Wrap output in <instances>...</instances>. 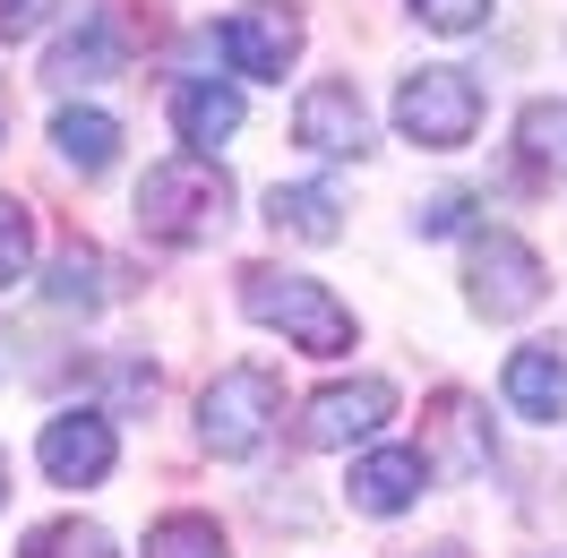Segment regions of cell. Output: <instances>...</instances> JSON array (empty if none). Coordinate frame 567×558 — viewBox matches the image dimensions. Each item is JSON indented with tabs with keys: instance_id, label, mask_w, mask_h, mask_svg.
I'll return each instance as SVG.
<instances>
[{
	"instance_id": "1",
	"label": "cell",
	"mask_w": 567,
	"mask_h": 558,
	"mask_svg": "<svg viewBox=\"0 0 567 558\" xmlns=\"http://www.w3.org/2000/svg\"><path fill=\"white\" fill-rule=\"evenodd\" d=\"M224 224H233V180H224L215 155H164V164L138 180V232H155V241L198 249V241H215Z\"/></svg>"
},
{
	"instance_id": "2",
	"label": "cell",
	"mask_w": 567,
	"mask_h": 558,
	"mask_svg": "<svg viewBox=\"0 0 567 558\" xmlns=\"http://www.w3.org/2000/svg\"><path fill=\"white\" fill-rule=\"evenodd\" d=\"M241 310L258 318V327H276V335H292L301 352H344L353 344V310L327 292V283L310 276H276V267H249L241 276Z\"/></svg>"
},
{
	"instance_id": "3",
	"label": "cell",
	"mask_w": 567,
	"mask_h": 558,
	"mask_svg": "<svg viewBox=\"0 0 567 558\" xmlns=\"http://www.w3.org/2000/svg\"><path fill=\"white\" fill-rule=\"evenodd\" d=\"M395 130H404L413 146H430V155L464 146L473 130H482V86H473V70H447V61L413 70L404 86H395Z\"/></svg>"
},
{
	"instance_id": "4",
	"label": "cell",
	"mask_w": 567,
	"mask_h": 558,
	"mask_svg": "<svg viewBox=\"0 0 567 558\" xmlns=\"http://www.w3.org/2000/svg\"><path fill=\"white\" fill-rule=\"evenodd\" d=\"M276 421H284V386H276V370H258V361L224 370V379L198 395V438H207L215 455H258Z\"/></svg>"
},
{
	"instance_id": "5",
	"label": "cell",
	"mask_w": 567,
	"mask_h": 558,
	"mask_svg": "<svg viewBox=\"0 0 567 558\" xmlns=\"http://www.w3.org/2000/svg\"><path fill=\"white\" fill-rule=\"evenodd\" d=\"M464 283H473V310L482 318H525L542 310V258H533L516 232H482L473 241V258H464Z\"/></svg>"
},
{
	"instance_id": "6",
	"label": "cell",
	"mask_w": 567,
	"mask_h": 558,
	"mask_svg": "<svg viewBox=\"0 0 567 558\" xmlns=\"http://www.w3.org/2000/svg\"><path fill=\"white\" fill-rule=\"evenodd\" d=\"M224 61H233V78H284L292 61H301V9H284V0H249V9H233L224 18Z\"/></svg>"
},
{
	"instance_id": "7",
	"label": "cell",
	"mask_w": 567,
	"mask_h": 558,
	"mask_svg": "<svg viewBox=\"0 0 567 558\" xmlns=\"http://www.w3.org/2000/svg\"><path fill=\"white\" fill-rule=\"evenodd\" d=\"M292 138L310 146V155H361L370 146V104H361V86L353 78H319L301 104H292Z\"/></svg>"
},
{
	"instance_id": "8",
	"label": "cell",
	"mask_w": 567,
	"mask_h": 558,
	"mask_svg": "<svg viewBox=\"0 0 567 558\" xmlns=\"http://www.w3.org/2000/svg\"><path fill=\"white\" fill-rule=\"evenodd\" d=\"M35 455H43V473H52L61 489H95L112 473L121 438H112L104 413H52V421H43V438H35Z\"/></svg>"
},
{
	"instance_id": "9",
	"label": "cell",
	"mask_w": 567,
	"mask_h": 558,
	"mask_svg": "<svg viewBox=\"0 0 567 558\" xmlns=\"http://www.w3.org/2000/svg\"><path fill=\"white\" fill-rule=\"evenodd\" d=\"M388 413H395L388 379H344V386H327V395L301 404V447H353V438H370Z\"/></svg>"
},
{
	"instance_id": "10",
	"label": "cell",
	"mask_w": 567,
	"mask_h": 558,
	"mask_svg": "<svg viewBox=\"0 0 567 558\" xmlns=\"http://www.w3.org/2000/svg\"><path fill=\"white\" fill-rule=\"evenodd\" d=\"M422 482H430V455L422 447H370L344 489H353L361 516H404V507L422 498Z\"/></svg>"
},
{
	"instance_id": "11",
	"label": "cell",
	"mask_w": 567,
	"mask_h": 558,
	"mask_svg": "<svg viewBox=\"0 0 567 558\" xmlns=\"http://www.w3.org/2000/svg\"><path fill=\"white\" fill-rule=\"evenodd\" d=\"M173 130H181L189 155H215V146L241 130V95L215 86V78H181V86H173Z\"/></svg>"
},
{
	"instance_id": "12",
	"label": "cell",
	"mask_w": 567,
	"mask_h": 558,
	"mask_svg": "<svg viewBox=\"0 0 567 558\" xmlns=\"http://www.w3.org/2000/svg\"><path fill=\"white\" fill-rule=\"evenodd\" d=\"M112 70H121V35H112L104 9H86L70 35L52 43V61H43V78H52V86H95V78H112Z\"/></svg>"
},
{
	"instance_id": "13",
	"label": "cell",
	"mask_w": 567,
	"mask_h": 558,
	"mask_svg": "<svg viewBox=\"0 0 567 558\" xmlns=\"http://www.w3.org/2000/svg\"><path fill=\"white\" fill-rule=\"evenodd\" d=\"M52 146H61V164L70 173H112V155H121V121L112 112H95V104H61L52 112Z\"/></svg>"
},
{
	"instance_id": "14",
	"label": "cell",
	"mask_w": 567,
	"mask_h": 558,
	"mask_svg": "<svg viewBox=\"0 0 567 558\" xmlns=\"http://www.w3.org/2000/svg\"><path fill=\"white\" fill-rule=\"evenodd\" d=\"M507 404L525 421H559L567 413V370H559V352L550 344H525V352H507Z\"/></svg>"
},
{
	"instance_id": "15",
	"label": "cell",
	"mask_w": 567,
	"mask_h": 558,
	"mask_svg": "<svg viewBox=\"0 0 567 558\" xmlns=\"http://www.w3.org/2000/svg\"><path fill=\"white\" fill-rule=\"evenodd\" d=\"M267 224L276 232H292V241H336L344 232V198L327 189V180H292V189H267Z\"/></svg>"
},
{
	"instance_id": "16",
	"label": "cell",
	"mask_w": 567,
	"mask_h": 558,
	"mask_svg": "<svg viewBox=\"0 0 567 558\" xmlns=\"http://www.w3.org/2000/svg\"><path fill=\"white\" fill-rule=\"evenodd\" d=\"M439 438H447L439 473H456V482L491 473V430H482V404H473V395H439Z\"/></svg>"
},
{
	"instance_id": "17",
	"label": "cell",
	"mask_w": 567,
	"mask_h": 558,
	"mask_svg": "<svg viewBox=\"0 0 567 558\" xmlns=\"http://www.w3.org/2000/svg\"><path fill=\"white\" fill-rule=\"evenodd\" d=\"M516 146H525L542 173H567V95H542V104H525V121H516Z\"/></svg>"
},
{
	"instance_id": "18",
	"label": "cell",
	"mask_w": 567,
	"mask_h": 558,
	"mask_svg": "<svg viewBox=\"0 0 567 558\" xmlns=\"http://www.w3.org/2000/svg\"><path fill=\"white\" fill-rule=\"evenodd\" d=\"M52 301L61 310H104V258L95 249H61L52 258Z\"/></svg>"
},
{
	"instance_id": "19",
	"label": "cell",
	"mask_w": 567,
	"mask_h": 558,
	"mask_svg": "<svg viewBox=\"0 0 567 558\" xmlns=\"http://www.w3.org/2000/svg\"><path fill=\"white\" fill-rule=\"evenodd\" d=\"M146 558H224V533L207 516H164L146 533Z\"/></svg>"
},
{
	"instance_id": "20",
	"label": "cell",
	"mask_w": 567,
	"mask_h": 558,
	"mask_svg": "<svg viewBox=\"0 0 567 558\" xmlns=\"http://www.w3.org/2000/svg\"><path fill=\"white\" fill-rule=\"evenodd\" d=\"M18 558H112V541L95 533V524L61 516V524H43V533H27V550H18Z\"/></svg>"
},
{
	"instance_id": "21",
	"label": "cell",
	"mask_w": 567,
	"mask_h": 558,
	"mask_svg": "<svg viewBox=\"0 0 567 558\" xmlns=\"http://www.w3.org/2000/svg\"><path fill=\"white\" fill-rule=\"evenodd\" d=\"M27 267H35V215L18 198H0V292L27 283Z\"/></svg>"
},
{
	"instance_id": "22",
	"label": "cell",
	"mask_w": 567,
	"mask_h": 558,
	"mask_svg": "<svg viewBox=\"0 0 567 558\" xmlns=\"http://www.w3.org/2000/svg\"><path fill=\"white\" fill-rule=\"evenodd\" d=\"M482 9H491V0H413V18L439 27V35H473V27H482Z\"/></svg>"
},
{
	"instance_id": "23",
	"label": "cell",
	"mask_w": 567,
	"mask_h": 558,
	"mask_svg": "<svg viewBox=\"0 0 567 558\" xmlns=\"http://www.w3.org/2000/svg\"><path fill=\"white\" fill-rule=\"evenodd\" d=\"M413 224H422V241H447V232H464V224H473V198H464V189H447V198H430Z\"/></svg>"
},
{
	"instance_id": "24",
	"label": "cell",
	"mask_w": 567,
	"mask_h": 558,
	"mask_svg": "<svg viewBox=\"0 0 567 558\" xmlns=\"http://www.w3.org/2000/svg\"><path fill=\"white\" fill-rule=\"evenodd\" d=\"M52 9H61V0H0V43H27Z\"/></svg>"
},
{
	"instance_id": "25",
	"label": "cell",
	"mask_w": 567,
	"mask_h": 558,
	"mask_svg": "<svg viewBox=\"0 0 567 558\" xmlns=\"http://www.w3.org/2000/svg\"><path fill=\"white\" fill-rule=\"evenodd\" d=\"M430 558H464V550H456V541H447V550H430Z\"/></svg>"
},
{
	"instance_id": "26",
	"label": "cell",
	"mask_w": 567,
	"mask_h": 558,
	"mask_svg": "<svg viewBox=\"0 0 567 558\" xmlns=\"http://www.w3.org/2000/svg\"><path fill=\"white\" fill-rule=\"evenodd\" d=\"M0 489H9V464H0Z\"/></svg>"
}]
</instances>
